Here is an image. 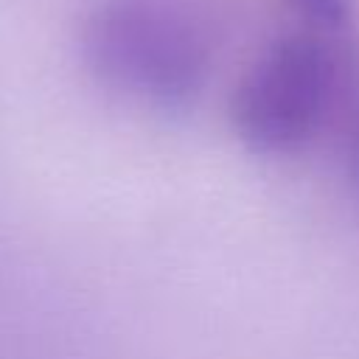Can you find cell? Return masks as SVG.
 I'll use <instances>...</instances> for the list:
<instances>
[{
    "mask_svg": "<svg viewBox=\"0 0 359 359\" xmlns=\"http://www.w3.org/2000/svg\"><path fill=\"white\" fill-rule=\"evenodd\" d=\"M306 25L317 28H337L345 20V0H292Z\"/></svg>",
    "mask_w": 359,
    "mask_h": 359,
    "instance_id": "3957f363",
    "label": "cell"
},
{
    "mask_svg": "<svg viewBox=\"0 0 359 359\" xmlns=\"http://www.w3.org/2000/svg\"><path fill=\"white\" fill-rule=\"evenodd\" d=\"M81 48L107 87L154 109L194 104L213 65L210 34L185 0H104Z\"/></svg>",
    "mask_w": 359,
    "mask_h": 359,
    "instance_id": "7a4b0ae2",
    "label": "cell"
},
{
    "mask_svg": "<svg viewBox=\"0 0 359 359\" xmlns=\"http://www.w3.org/2000/svg\"><path fill=\"white\" fill-rule=\"evenodd\" d=\"M353 73L331 28L306 25L269 42L230 98L236 137L255 154H297L337 123Z\"/></svg>",
    "mask_w": 359,
    "mask_h": 359,
    "instance_id": "6da1fadb",
    "label": "cell"
}]
</instances>
